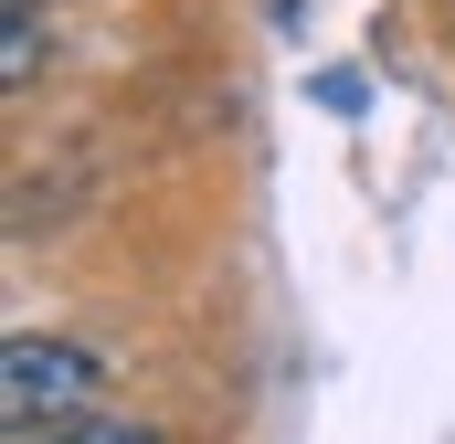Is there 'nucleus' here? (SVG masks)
I'll list each match as a JSON object with an SVG mask.
<instances>
[{"instance_id":"obj_1","label":"nucleus","mask_w":455,"mask_h":444,"mask_svg":"<svg viewBox=\"0 0 455 444\" xmlns=\"http://www.w3.org/2000/svg\"><path fill=\"white\" fill-rule=\"evenodd\" d=\"M96 349L85 338H43L21 329L11 338V360H0V424H11V444H32L43 424H85L96 413Z\"/></svg>"},{"instance_id":"obj_2","label":"nucleus","mask_w":455,"mask_h":444,"mask_svg":"<svg viewBox=\"0 0 455 444\" xmlns=\"http://www.w3.org/2000/svg\"><path fill=\"white\" fill-rule=\"evenodd\" d=\"M53 444H159V424H127V413H85V424H53Z\"/></svg>"}]
</instances>
